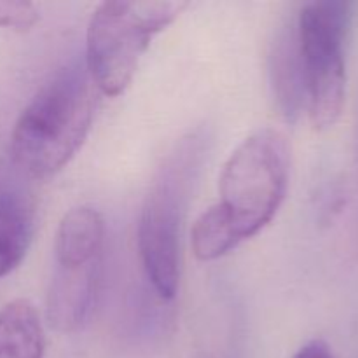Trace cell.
<instances>
[{
    "label": "cell",
    "mask_w": 358,
    "mask_h": 358,
    "mask_svg": "<svg viewBox=\"0 0 358 358\" xmlns=\"http://www.w3.org/2000/svg\"><path fill=\"white\" fill-rule=\"evenodd\" d=\"M94 87L86 66L70 65L35 93L10 136V154L21 171L44 180L70 163L91 129Z\"/></svg>",
    "instance_id": "obj_1"
},
{
    "label": "cell",
    "mask_w": 358,
    "mask_h": 358,
    "mask_svg": "<svg viewBox=\"0 0 358 358\" xmlns=\"http://www.w3.org/2000/svg\"><path fill=\"white\" fill-rule=\"evenodd\" d=\"M205 133H191L175 145L157 171L138 220L143 269L161 299H173L180 282V226L206 154Z\"/></svg>",
    "instance_id": "obj_2"
},
{
    "label": "cell",
    "mask_w": 358,
    "mask_h": 358,
    "mask_svg": "<svg viewBox=\"0 0 358 358\" xmlns=\"http://www.w3.org/2000/svg\"><path fill=\"white\" fill-rule=\"evenodd\" d=\"M289 142L273 128L252 133L226 161L217 206L240 243L261 233L276 215L289 185Z\"/></svg>",
    "instance_id": "obj_3"
},
{
    "label": "cell",
    "mask_w": 358,
    "mask_h": 358,
    "mask_svg": "<svg viewBox=\"0 0 358 358\" xmlns=\"http://www.w3.org/2000/svg\"><path fill=\"white\" fill-rule=\"evenodd\" d=\"M185 7V2L168 0L100 3L86 34V70L96 90L107 96L124 93L150 41L173 23Z\"/></svg>",
    "instance_id": "obj_4"
},
{
    "label": "cell",
    "mask_w": 358,
    "mask_h": 358,
    "mask_svg": "<svg viewBox=\"0 0 358 358\" xmlns=\"http://www.w3.org/2000/svg\"><path fill=\"white\" fill-rule=\"evenodd\" d=\"M355 6L338 0L308 2L296 20L304 83V103L311 124L329 129L346 101V41Z\"/></svg>",
    "instance_id": "obj_5"
},
{
    "label": "cell",
    "mask_w": 358,
    "mask_h": 358,
    "mask_svg": "<svg viewBox=\"0 0 358 358\" xmlns=\"http://www.w3.org/2000/svg\"><path fill=\"white\" fill-rule=\"evenodd\" d=\"M100 261L56 262L48 292V322L59 332H76L90 320L100 282Z\"/></svg>",
    "instance_id": "obj_6"
},
{
    "label": "cell",
    "mask_w": 358,
    "mask_h": 358,
    "mask_svg": "<svg viewBox=\"0 0 358 358\" xmlns=\"http://www.w3.org/2000/svg\"><path fill=\"white\" fill-rule=\"evenodd\" d=\"M105 241V222L100 212L79 206L63 215L55 241V261L69 264L100 261Z\"/></svg>",
    "instance_id": "obj_7"
},
{
    "label": "cell",
    "mask_w": 358,
    "mask_h": 358,
    "mask_svg": "<svg viewBox=\"0 0 358 358\" xmlns=\"http://www.w3.org/2000/svg\"><path fill=\"white\" fill-rule=\"evenodd\" d=\"M44 327L34 304H6L0 310V358H44Z\"/></svg>",
    "instance_id": "obj_8"
},
{
    "label": "cell",
    "mask_w": 358,
    "mask_h": 358,
    "mask_svg": "<svg viewBox=\"0 0 358 358\" xmlns=\"http://www.w3.org/2000/svg\"><path fill=\"white\" fill-rule=\"evenodd\" d=\"M35 229L34 205L17 192L0 194V278L27 255Z\"/></svg>",
    "instance_id": "obj_9"
},
{
    "label": "cell",
    "mask_w": 358,
    "mask_h": 358,
    "mask_svg": "<svg viewBox=\"0 0 358 358\" xmlns=\"http://www.w3.org/2000/svg\"><path fill=\"white\" fill-rule=\"evenodd\" d=\"M273 86L283 114L294 119L304 103L303 69H301L299 48H297L296 23L280 34L273 52Z\"/></svg>",
    "instance_id": "obj_10"
},
{
    "label": "cell",
    "mask_w": 358,
    "mask_h": 358,
    "mask_svg": "<svg viewBox=\"0 0 358 358\" xmlns=\"http://www.w3.org/2000/svg\"><path fill=\"white\" fill-rule=\"evenodd\" d=\"M192 252L199 261H215L236 248L240 241L219 206L213 205L198 217L191 233Z\"/></svg>",
    "instance_id": "obj_11"
},
{
    "label": "cell",
    "mask_w": 358,
    "mask_h": 358,
    "mask_svg": "<svg viewBox=\"0 0 358 358\" xmlns=\"http://www.w3.org/2000/svg\"><path fill=\"white\" fill-rule=\"evenodd\" d=\"M38 21L34 3L23 0H0V27L13 30H28Z\"/></svg>",
    "instance_id": "obj_12"
},
{
    "label": "cell",
    "mask_w": 358,
    "mask_h": 358,
    "mask_svg": "<svg viewBox=\"0 0 358 358\" xmlns=\"http://www.w3.org/2000/svg\"><path fill=\"white\" fill-rule=\"evenodd\" d=\"M294 358H334V353L331 352L329 345L322 339H313L308 345H304Z\"/></svg>",
    "instance_id": "obj_13"
}]
</instances>
